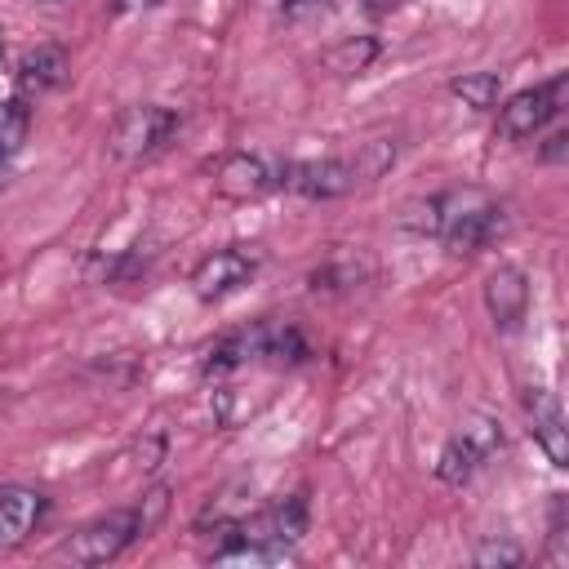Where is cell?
Masks as SVG:
<instances>
[{"label":"cell","instance_id":"obj_8","mask_svg":"<svg viewBox=\"0 0 569 569\" xmlns=\"http://www.w3.org/2000/svg\"><path fill=\"white\" fill-rule=\"evenodd\" d=\"M258 267H262V253H258V249L231 244V249L209 253V258L196 267L191 289H196V298H200V302H218V298H227V293L244 289V284L253 280V271H258Z\"/></svg>","mask_w":569,"mask_h":569},{"label":"cell","instance_id":"obj_7","mask_svg":"<svg viewBox=\"0 0 569 569\" xmlns=\"http://www.w3.org/2000/svg\"><path fill=\"white\" fill-rule=\"evenodd\" d=\"M502 449V431L489 422V418H476L471 427H462L436 458V476L445 485H467L493 453Z\"/></svg>","mask_w":569,"mask_h":569},{"label":"cell","instance_id":"obj_23","mask_svg":"<svg viewBox=\"0 0 569 569\" xmlns=\"http://www.w3.org/2000/svg\"><path fill=\"white\" fill-rule=\"evenodd\" d=\"M49 4H62V0H49Z\"/></svg>","mask_w":569,"mask_h":569},{"label":"cell","instance_id":"obj_15","mask_svg":"<svg viewBox=\"0 0 569 569\" xmlns=\"http://www.w3.org/2000/svg\"><path fill=\"white\" fill-rule=\"evenodd\" d=\"M373 53H378V44H373L369 36H360V40H342V44H333V49L325 53V67L338 71V76H360V71L373 62Z\"/></svg>","mask_w":569,"mask_h":569},{"label":"cell","instance_id":"obj_5","mask_svg":"<svg viewBox=\"0 0 569 569\" xmlns=\"http://www.w3.org/2000/svg\"><path fill=\"white\" fill-rule=\"evenodd\" d=\"M565 93H569V76H565V71H556L551 80H542V84H533V89L511 93V98L502 102V111H498V133H502V138H511V142L533 138L547 120H556V116H560Z\"/></svg>","mask_w":569,"mask_h":569},{"label":"cell","instance_id":"obj_20","mask_svg":"<svg viewBox=\"0 0 569 569\" xmlns=\"http://www.w3.org/2000/svg\"><path fill=\"white\" fill-rule=\"evenodd\" d=\"M565 142H569V133H551L547 147H542V160H560L565 156Z\"/></svg>","mask_w":569,"mask_h":569},{"label":"cell","instance_id":"obj_19","mask_svg":"<svg viewBox=\"0 0 569 569\" xmlns=\"http://www.w3.org/2000/svg\"><path fill=\"white\" fill-rule=\"evenodd\" d=\"M320 13H329V0H284V18H289V22L320 18Z\"/></svg>","mask_w":569,"mask_h":569},{"label":"cell","instance_id":"obj_6","mask_svg":"<svg viewBox=\"0 0 569 569\" xmlns=\"http://www.w3.org/2000/svg\"><path fill=\"white\" fill-rule=\"evenodd\" d=\"M360 160L356 156H325V160H284L280 164V187L298 191L307 200H333L347 196L351 187H360Z\"/></svg>","mask_w":569,"mask_h":569},{"label":"cell","instance_id":"obj_14","mask_svg":"<svg viewBox=\"0 0 569 569\" xmlns=\"http://www.w3.org/2000/svg\"><path fill=\"white\" fill-rule=\"evenodd\" d=\"M449 89L462 98V107H471V111H489V107L498 102V93H502V80H498V71H462Z\"/></svg>","mask_w":569,"mask_h":569},{"label":"cell","instance_id":"obj_17","mask_svg":"<svg viewBox=\"0 0 569 569\" xmlns=\"http://www.w3.org/2000/svg\"><path fill=\"white\" fill-rule=\"evenodd\" d=\"M27 129H31V111L22 98H9L0 102V160L13 156L22 142H27Z\"/></svg>","mask_w":569,"mask_h":569},{"label":"cell","instance_id":"obj_3","mask_svg":"<svg viewBox=\"0 0 569 569\" xmlns=\"http://www.w3.org/2000/svg\"><path fill=\"white\" fill-rule=\"evenodd\" d=\"M311 351H307V338L284 325V320H258L249 329H236L227 338H218L204 356V373H231L249 360H271V365H302Z\"/></svg>","mask_w":569,"mask_h":569},{"label":"cell","instance_id":"obj_13","mask_svg":"<svg viewBox=\"0 0 569 569\" xmlns=\"http://www.w3.org/2000/svg\"><path fill=\"white\" fill-rule=\"evenodd\" d=\"M67 80V53L58 44H40L31 53H22L18 62V84L22 89H36V93H49Z\"/></svg>","mask_w":569,"mask_h":569},{"label":"cell","instance_id":"obj_22","mask_svg":"<svg viewBox=\"0 0 569 569\" xmlns=\"http://www.w3.org/2000/svg\"><path fill=\"white\" fill-rule=\"evenodd\" d=\"M0 58H4V36H0Z\"/></svg>","mask_w":569,"mask_h":569},{"label":"cell","instance_id":"obj_16","mask_svg":"<svg viewBox=\"0 0 569 569\" xmlns=\"http://www.w3.org/2000/svg\"><path fill=\"white\" fill-rule=\"evenodd\" d=\"M365 280V267L356 262V258H329L325 267H316L311 271V289L320 293H342V289H351V284H360Z\"/></svg>","mask_w":569,"mask_h":569},{"label":"cell","instance_id":"obj_10","mask_svg":"<svg viewBox=\"0 0 569 569\" xmlns=\"http://www.w3.org/2000/svg\"><path fill=\"white\" fill-rule=\"evenodd\" d=\"M525 409H529L533 440L542 445V453L556 467H569V436H565V418H560V405L551 400V391L547 387H529L525 391Z\"/></svg>","mask_w":569,"mask_h":569},{"label":"cell","instance_id":"obj_4","mask_svg":"<svg viewBox=\"0 0 569 569\" xmlns=\"http://www.w3.org/2000/svg\"><path fill=\"white\" fill-rule=\"evenodd\" d=\"M178 129V116L160 102H138V107H124L116 120H111V133H107V147L116 160H147L151 151H160L169 142V133Z\"/></svg>","mask_w":569,"mask_h":569},{"label":"cell","instance_id":"obj_12","mask_svg":"<svg viewBox=\"0 0 569 569\" xmlns=\"http://www.w3.org/2000/svg\"><path fill=\"white\" fill-rule=\"evenodd\" d=\"M40 516H44V493H36L27 485H4L0 489V551L18 547L36 529Z\"/></svg>","mask_w":569,"mask_h":569},{"label":"cell","instance_id":"obj_18","mask_svg":"<svg viewBox=\"0 0 569 569\" xmlns=\"http://www.w3.org/2000/svg\"><path fill=\"white\" fill-rule=\"evenodd\" d=\"M471 560H476V565H485V569H489V565H520V560H525V551H520L516 542H498V538H489V542H480V547H476V556H471Z\"/></svg>","mask_w":569,"mask_h":569},{"label":"cell","instance_id":"obj_2","mask_svg":"<svg viewBox=\"0 0 569 569\" xmlns=\"http://www.w3.org/2000/svg\"><path fill=\"white\" fill-rule=\"evenodd\" d=\"M164 507H169V493H164V489H151L138 507H120V511H111V516H98V520H89L84 529H76L71 538H62V542L53 547V560L80 565V569L107 565V560H116L129 542L147 538V533L160 525Z\"/></svg>","mask_w":569,"mask_h":569},{"label":"cell","instance_id":"obj_21","mask_svg":"<svg viewBox=\"0 0 569 569\" xmlns=\"http://www.w3.org/2000/svg\"><path fill=\"white\" fill-rule=\"evenodd\" d=\"M120 9H151V4H160V0H116Z\"/></svg>","mask_w":569,"mask_h":569},{"label":"cell","instance_id":"obj_1","mask_svg":"<svg viewBox=\"0 0 569 569\" xmlns=\"http://www.w3.org/2000/svg\"><path fill=\"white\" fill-rule=\"evenodd\" d=\"M405 227L445 240L449 253H476L480 244H489L502 231V209L476 187L440 191V196H427V200L409 204Z\"/></svg>","mask_w":569,"mask_h":569},{"label":"cell","instance_id":"obj_11","mask_svg":"<svg viewBox=\"0 0 569 569\" xmlns=\"http://www.w3.org/2000/svg\"><path fill=\"white\" fill-rule=\"evenodd\" d=\"M485 307H489V316H493L498 329H516L525 320V307H529L525 271L520 267H498L485 280Z\"/></svg>","mask_w":569,"mask_h":569},{"label":"cell","instance_id":"obj_9","mask_svg":"<svg viewBox=\"0 0 569 569\" xmlns=\"http://www.w3.org/2000/svg\"><path fill=\"white\" fill-rule=\"evenodd\" d=\"M280 187V164L267 156H227L218 169V196L227 200H258Z\"/></svg>","mask_w":569,"mask_h":569}]
</instances>
